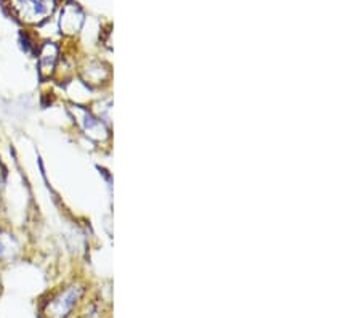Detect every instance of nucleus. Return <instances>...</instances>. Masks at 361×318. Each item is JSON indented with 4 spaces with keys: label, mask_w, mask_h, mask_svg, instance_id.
I'll list each match as a JSON object with an SVG mask.
<instances>
[{
    "label": "nucleus",
    "mask_w": 361,
    "mask_h": 318,
    "mask_svg": "<svg viewBox=\"0 0 361 318\" xmlns=\"http://www.w3.org/2000/svg\"><path fill=\"white\" fill-rule=\"evenodd\" d=\"M85 288L80 283H69L51 293L42 304V318H71L84 299Z\"/></svg>",
    "instance_id": "nucleus-1"
},
{
    "label": "nucleus",
    "mask_w": 361,
    "mask_h": 318,
    "mask_svg": "<svg viewBox=\"0 0 361 318\" xmlns=\"http://www.w3.org/2000/svg\"><path fill=\"white\" fill-rule=\"evenodd\" d=\"M11 15L26 26H40L50 20L58 0H8Z\"/></svg>",
    "instance_id": "nucleus-2"
},
{
    "label": "nucleus",
    "mask_w": 361,
    "mask_h": 318,
    "mask_svg": "<svg viewBox=\"0 0 361 318\" xmlns=\"http://www.w3.org/2000/svg\"><path fill=\"white\" fill-rule=\"evenodd\" d=\"M68 111L71 114L75 126L82 132L85 137H89L92 142H104L108 140L109 130L108 126L98 118V116L92 111V109L85 108L79 103H71L68 106Z\"/></svg>",
    "instance_id": "nucleus-3"
},
{
    "label": "nucleus",
    "mask_w": 361,
    "mask_h": 318,
    "mask_svg": "<svg viewBox=\"0 0 361 318\" xmlns=\"http://www.w3.org/2000/svg\"><path fill=\"white\" fill-rule=\"evenodd\" d=\"M37 58V71L40 79H51L58 71V65H60L61 50L58 47V44L47 40V42L40 44L36 51Z\"/></svg>",
    "instance_id": "nucleus-4"
},
{
    "label": "nucleus",
    "mask_w": 361,
    "mask_h": 318,
    "mask_svg": "<svg viewBox=\"0 0 361 318\" xmlns=\"http://www.w3.org/2000/svg\"><path fill=\"white\" fill-rule=\"evenodd\" d=\"M85 15L82 8L79 7L78 4L68 2L65 7L61 8L60 20H58V27H60V32L63 36H74L78 34L84 26Z\"/></svg>",
    "instance_id": "nucleus-5"
},
{
    "label": "nucleus",
    "mask_w": 361,
    "mask_h": 318,
    "mask_svg": "<svg viewBox=\"0 0 361 318\" xmlns=\"http://www.w3.org/2000/svg\"><path fill=\"white\" fill-rule=\"evenodd\" d=\"M21 241L13 231L0 227V265L10 264L21 252Z\"/></svg>",
    "instance_id": "nucleus-6"
},
{
    "label": "nucleus",
    "mask_w": 361,
    "mask_h": 318,
    "mask_svg": "<svg viewBox=\"0 0 361 318\" xmlns=\"http://www.w3.org/2000/svg\"><path fill=\"white\" fill-rule=\"evenodd\" d=\"M79 78L82 80V84L97 87L102 85L109 78V71L100 61H89L85 66L79 69Z\"/></svg>",
    "instance_id": "nucleus-7"
},
{
    "label": "nucleus",
    "mask_w": 361,
    "mask_h": 318,
    "mask_svg": "<svg viewBox=\"0 0 361 318\" xmlns=\"http://www.w3.org/2000/svg\"><path fill=\"white\" fill-rule=\"evenodd\" d=\"M18 42L21 45L23 51H25V54H27V55H34L37 51V49H39V45L34 44V40L31 39V36H29L26 31H21L20 32Z\"/></svg>",
    "instance_id": "nucleus-8"
},
{
    "label": "nucleus",
    "mask_w": 361,
    "mask_h": 318,
    "mask_svg": "<svg viewBox=\"0 0 361 318\" xmlns=\"http://www.w3.org/2000/svg\"><path fill=\"white\" fill-rule=\"evenodd\" d=\"M0 291H2V285H0Z\"/></svg>",
    "instance_id": "nucleus-9"
}]
</instances>
